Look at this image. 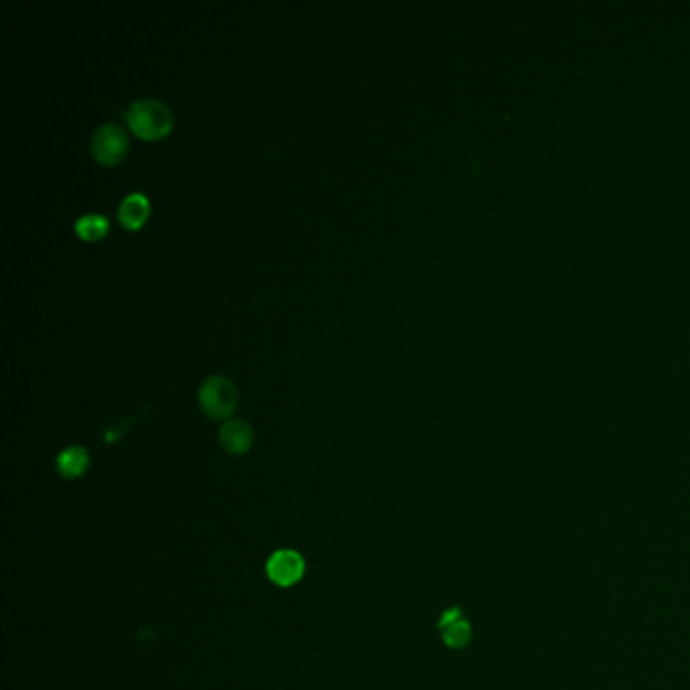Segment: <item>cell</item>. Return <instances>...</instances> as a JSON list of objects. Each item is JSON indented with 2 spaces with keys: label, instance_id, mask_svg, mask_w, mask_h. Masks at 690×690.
Returning a JSON list of instances; mask_svg holds the SVG:
<instances>
[{
  "label": "cell",
  "instance_id": "1",
  "mask_svg": "<svg viewBox=\"0 0 690 690\" xmlns=\"http://www.w3.org/2000/svg\"><path fill=\"white\" fill-rule=\"evenodd\" d=\"M130 128L142 138H158L170 130L172 114L158 100H136L126 112Z\"/></svg>",
  "mask_w": 690,
  "mask_h": 690
},
{
  "label": "cell",
  "instance_id": "2",
  "mask_svg": "<svg viewBox=\"0 0 690 690\" xmlns=\"http://www.w3.org/2000/svg\"><path fill=\"white\" fill-rule=\"evenodd\" d=\"M199 403L207 415L227 417L237 403V389L227 377L213 375L199 387Z\"/></svg>",
  "mask_w": 690,
  "mask_h": 690
},
{
  "label": "cell",
  "instance_id": "3",
  "mask_svg": "<svg viewBox=\"0 0 690 690\" xmlns=\"http://www.w3.org/2000/svg\"><path fill=\"white\" fill-rule=\"evenodd\" d=\"M266 573L278 587H292L302 581L306 573V561L294 549H280L268 559Z\"/></svg>",
  "mask_w": 690,
  "mask_h": 690
},
{
  "label": "cell",
  "instance_id": "4",
  "mask_svg": "<svg viewBox=\"0 0 690 690\" xmlns=\"http://www.w3.org/2000/svg\"><path fill=\"white\" fill-rule=\"evenodd\" d=\"M128 146V138L118 124H104L94 132L92 138V152L104 164L118 162Z\"/></svg>",
  "mask_w": 690,
  "mask_h": 690
},
{
  "label": "cell",
  "instance_id": "5",
  "mask_svg": "<svg viewBox=\"0 0 690 690\" xmlns=\"http://www.w3.org/2000/svg\"><path fill=\"white\" fill-rule=\"evenodd\" d=\"M440 630H442V638H444V644L448 648H454V650H460V648H466L470 644V638H472V628L468 624V620L464 618V614L458 610V608H452L448 610L442 620H440Z\"/></svg>",
  "mask_w": 690,
  "mask_h": 690
},
{
  "label": "cell",
  "instance_id": "6",
  "mask_svg": "<svg viewBox=\"0 0 690 690\" xmlns=\"http://www.w3.org/2000/svg\"><path fill=\"white\" fill-rule=\"evenodd\" d=\"M219 438H221L223 448L229 454H243V452H247L251 448L253 431H251V427L245 421L229 419V421L223 423V427L219 431Z\"/></svg>",
  "mask_w": 690,
  "mask_h": 690
},
{
  "label": "cell",
  "instance_id": "7",
  "mask_svg": "<svg viewBox=\"0 0 690 690\" xmlns=\"http://www.w3.org/2000/svg\"><path fill=\"white\" fill-rule=\"evenodd\" d=\"M88 466H90V456L79 446H71L57 456V472L69 480L81 476L85 470H88Z\"/></svg>",
  "mask_w": 690,
  "mask_h": 690
},
{
  "label": "cell",
  "instance_id": "8",
  "mask_svg": "<svg viewBox=\"0 0 690 690\" xmlns=\"http://www.w3.org/2000/svg\"><path fill=\"white\" fill-rule=\"evenodd\" d=\"M146 211H148L146 197L142 193H130L118 207V219L128 229H136L144 221Z\"/></svg>",
  "mask_w": 690,
  "mask_h": 690
},
{
  "label": "cell",
  "instance_id": "9",
  "mask_svg": "<svg viewBox=\"0 0 690 690\" xmlns=\"http://www.w3.org/2000/svg\"><path fill=\"white\" fill-rule=\"evenodd\" d=\"M75 229L83 239H96V237L104 235V231L108 229V221L104 215L90 213V215H83L75 221Z\"/></svg>",
  "mask_w": 690,
  "mask_h": 690
}]
</instances>
